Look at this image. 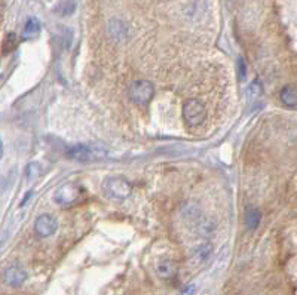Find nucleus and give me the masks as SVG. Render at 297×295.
I'll return each mask as SVG.
<instances>
[{"mask_svg":"<svg viewBox=\"0 0 297 295\" xmlns=\"http://www.w3.org/2000/svg\"><path fill=\"white\" fill-rule=\"evenodd\" d=\"M177 265L171 260H162L156 264V273L162 279H172L177 275Z\"/></svg>","mask_w":297,"mask_h":295,"instance_id":"8","label":"nucleus"},{"mask_svg":"<svg viewBox=\"0 0 297 295\" xmlns=\"http://www.w3.org/2000/svg\"><path fill=\"white\" fill-rule=\"evenodd\" d=\"M236 65H238L239 79L242 80V79L245 78V75H247V67H245V62H244V60H242V58H238V62H236Z\"/></svg>","mask_w":297,"mask_h":295,"instance_id":"17","label":"nucleus"},{"mask_svg":"<svg viewBox=\"0 0 297 295\" xmlns=\"http://www.w3.org/2000/svg\"><path fill=\"white\" fill-rule=\"evenodd\" d=\"M67 156L81 162L100 160L107 156V150L100 144H76L67 149Z\"/></svg>","mask_w":297,"mask_h":295,"instance_id":"1","label":"nucleus"},{"mask_svg":"<svg viewBox=\"0 0 297 295\" xmlns=\"http://www.w3.org/2000/svg\"><path fill=\"white\" fill-rule=\"evenodd\" d=\"M155 93L153 85L148 80H137L134 82L130 89H128V96L130 100L135 104H146L152 100Z\"/></svg>","mask_w":297,"mask_h":295,"instance_id":"4","label":"nucleus"},{"mask_svg":"<svg viewBox=\"0 0 297 295\" xmlns=\"http://www.w3.org/2000/svg\"><path fill=\"white\" fill-rule=\"evenodd\" d=\"M39 31H40V22L36 18H29L26 22V27H24V36L33 37L39 34Z\"/></svg>","mask_w":297,"mask_h":295,"instance_id":"12","label":"nucleus"},{"mask_svg":"<svg viewBox=\"0 0 297 295\" xmlns=\"http://www.w3.org/2000/svg\"><path fill=\"white\" fill-rule=\"evenodd\" d=\"M40 175V165L39 163H30L27 166V178L36 180Z\"/></svg>","mask_w":297,"mask_h":295,"instance_id":"16","label":"nucleus"},{"mask_svg":"<svg viewBox=\"0 0 297 295\" xmlns=\"http://www.w3.org/2000/svg\"><path fill=\"white\" fill-rule=\"evenodd\" d=\"M2 156H3V144L0 141V159H2Z\"/></svg>","mask_w":297,"mask_h":295,"instance_id":"19","label":"nucleus"},{"mask_svg":"<svg viewBox=\"0 0 297 295\" xmlns=\"http://www.w3.org/2000/svg\"><path fill=\"white\" fill-rule=\"evenodd\" d=\"M110 31L113 33V36H119V33H127V27L123 22L116 19V21H112L110 24Z\"/></svg>","mask_w":297,"mask_h":295,"instance_id":"15","label":"nucleus"},{"mask_svg":"<svg viewBox=\"0 0 297 295\" xmlns=\"http://www.w3.org/2000/svg\"><path fill=\"white\" fill-rule=\"evenodd\" d=\"M18 46V37L15 33H9L3 40V54H9Z\"/></svg>","mask_w":297,"mask_h":295,"instance_id":"14","label":"nucleus"},{"mask_svg":"<svg viewBox=\"0 0 297 295\" xmlns=\"http://www.w3.org/2000/svg\"><path fill=\"white\" fill-rule=\"evenodd\" d=\"M211 251H213V247H211L210 243H202L198 248L193 249V255L192 257H193V260L196 263H204V261H207L210 258Z\"/></svg>","mask_w":297,"mask_h":295,"instance_id":"11","label":"nucleus"},{"mask_svg":"<svg viewBox=\"0 0 297 295\" xmlns=\"http://www.w3.org/2000/svg\"><path fill=\"white\" fill-rule=\"evenodd\" d=\"M27 279V273H26V270L18 267V265H12L9 268L5 270V273H3V280L6 285L12 286V288H18L21 286L24 282H26Z\"/></svg>","mask_w":297,"mask_h":295,"instance_id":"7","label":"nucleus"},{"mask_svg":"<svg viewBox=\"0 0 297 295\" xmlns=\"http://www.w3.org/2000/svg\"><path fill=\"white\" fill-rule=\"evenodd\" d=\"M281 101L284 106L293 109V107H297V88L296 86H291V85H287L281 89Z\"/></svg>","mask_w":297,"mask_h":295,"instance_id":"9","label":"nucleus"},{"mask_svg":"<svg viewBox=\"0 0 297 295\" xmlns=\"http://www.w3.org/2000/svg\"><path fill=\"white\" fill-rule=\"evenodd\" d=\"M260 219H262V214H260L259 209H256V208L247 209V212H245V224H247V227L251 229V230L257 229L259 224H260Z\"/></svg>","mask_w":297,"mask_h":295,"instance_id":"10","label":"nucleus"},{"mask_svg":"<svg viewBox=\"0 0 297 295\" xmlns=\"http://www.w3.org/2000/svg\"><path fill=\"white\" fill-rule=\"evenodd\" d=\"M8 187V180L3 174H0V194H2Z\"/></svg>","mask_w":297,"mask_h":295,"instance_id":"18","label":"nucleus"},{"mask_svg":"<svg viewBox=\"0 0 297 295\" xmlns=\"http://www.w3.org/2000/svg\"><path fill=\"white\" fill-rule=\"evenodd\" d=\"M103 190L106 194L112 199L116 201H123L131 194V184L123 178V177H110L104 181Z\"/></svg>","mask_w":297,"mask_h":295,"instance_id":"2","label":"nucleus"},{"mask_svg":"<svg viewBox=\"0 0 297 295\" xmlns=\"http://www.w3.org/2000/svg\"><path fill=\"white\" fill-rule=\"evenodd\" d=\"M58 229L57 219L52 215H40L34 223V232L39 237H49L52 236Z\"/></svg>","mask_w":297,"mask_h":295,"instance_id":"6","label":"nucleus"},{"mask_svg":"<svg viewBox=\"0 0 297 295\" xmlns=\"http://www.w3.org/2000/svg\"><path fill=\"white\" fill-rule=\"evenodd\" d=\"M247 93H248L250 100H259V98L262 96L263 88H262V83H260L259 79H256V80L251 82V85L248 86V89H247Z\"/></svg>","mask_w":297,"mask_h":295,"instance_id":"13","label":"nucleus"},{"mask_svg":"<svg viewBox=\"0 0 297 295\" xmlns=\"http://www.w3.org/2000/svg\"><path fill=\"white\" fill-rule=\"evenodd\" d=\"M81 194H82V188L78 184L70 183L60 187L54 193V202L60 206H68V205H73L74 202H78L81 199Z\"/></svg>","mask_w":297,"mask_h":295,"instance_id":"5","label":"nucleus"},{"mask_svg":"<svg viewBox=\"0 0 297 295\" xmlns=\"http://www.w3.org/2000/svg\"><path fill=\"white\" fill-rule=\"evenodd\" d=\"M183 117L189 126H198L205 120L207 117V109L199 100H187L183 106Z\"/></svg>","mask_w":297,"mask_h":295,"instance_id":"3","label":"nucleus"}]
</instances>
